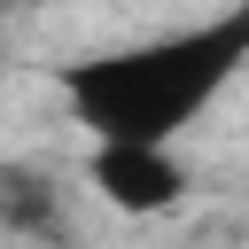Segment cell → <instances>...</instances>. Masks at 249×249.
<instances>
[{"mask_svg": "<svg viewBox=\"0 0 249 249\" xmlns=\"http://www.w3.org/2000/svg\"><path fill=\"white\" fill-rule=\"evenodd\" d=\"M86 187H93V202H109L124 218H163L195 195V163L171 140H93L86 148Z\"/></svg>", "mask_w": 249, "mask_h": 249, "instance_id": "cell-2", "label": "cell"}, {"mask_svg": "<svg viewBox=\"0 0 249 249\" xmlns=\"http://www.w3.org/2000/svg\"><path fill=\"white\" fill-rule=\"evenodd\" d=\"M0 226H8V241H23V249H78L70 195H62V179H54L47 163H31V156H8V163H0Z\"/></svg>", "mask_w": 249, "mask_h": 249, "instance_id": "cell-3", "label": "cell"}, {"mask_svg": "<svg viewBox=\"0 0 249 249\" xmlns=\"http://www.w3.org/2000/svg\"><path fill=\"white\" fill-rule=\"evenodd\" d=\"M249 70V0H226L210 16H187L171 31L70 54L54 70V93L70 124L93 140H187Z\"/></svg>", "mask_w": 249, "mask_h": 249, "instance_id": "cell-1", "label": "cell"}]
</instances>
